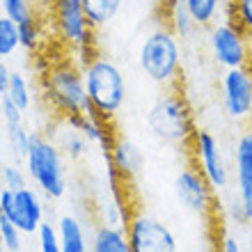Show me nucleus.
Returning a JSON list of instances; mask_svg holds the SVG:
<instances>
[{
  "label": "nucleus",
  "mask_w": 252,
  "mask_h": 252,
  "mask_svg": "<svg viewBox=\"0 0 252 252\" xmlns=\"http://www.w3.org/2000/svg\"><path fill=\"white\" fill-rule=\"evenodd\" d=\"M30 138H32V131H28L26 124H9L5 126V140H7V149L12 154V158L19 160L26 158L28 147H30Z\"/></svg>",
  "instance_id": "obj_23"
},
{
  "label": "nucleus",
  "mask_w": 252,
  "mask_h": 252,
  "mask_svg": "<svg viewBox=\"0 0 252 252\" xmlns=\"http://www.w3.org/2000/svg\"><path fill=\"white\" fill-rule=\"evenodd\" d=\"M0 167H2V154H0Z\"/></svg>",
  "instance_id": "obj_39"
},
{
  "label": "nucleus",
  "mask_w": 252,
  "mask_h": 252,
  "mask_svg": "<svg viewBox=\"0 0 252 252\" xmlns=\"http://www.w3.org/2000/svg\"><path fill=\"white\" fill-rule=\"evenodd\" d=\"M0 252H5V250H2V239H0Z\"/></svg>",
  "instance_id": "obj_38"
},
{
  "label": "nucleus",
  "mask_w": 252,
  "mask_h": 252,
  "mask_svg": "<svg viewBox=\"0 0 252 252\" xmlns=\"http://www.w3.org/2000/svg\"><path fill=\"white\" fill-rule=\"evenodd\" d=\"M179 252H216V248H211V246H204V243H199V246L179 248Z\"/></svg>",
  "instance_id": "obj_36"
},
{
  "label": "nucleus",
  "mask_w": 252,
  "mask_h": 252,
  "mask_svg": "<svg viewBox=\"0 0 252 252\" xmlns=\"http://www.w3.org/2000/svg\"><path fill=\"white\" fill-rule=\"evenodd\" d=\"M37 243H39V252H62L58 229H55L53 222H46V220L37 229Z\"/></svg>",
  "instance_id": "obj_30"
},
{
  "label": "nucleus",
  "mask_w": 252,
  "mask_h": 252,
  "mask_svg": "<svg viewBox=\"0 0 252 252\" xmlns=\"http://www.w3.org/2000/svg\"><path fill=\"white\" fill-rule=\"evenodd\" d=\"M229 21L252 39V0H229Z\"/></svg>",
  "instance_id": "obj_26"
},
{
  "label": "nucleus",
  "mask_w": 252,
  "mask_h": 252,
  "mask_svg": "<svg viewBox=\"0 0 252 252\" xmlns=\"http://www.w3.org/2000/svg\"><path fill=\"white\" fill-rule=\"evenodd\" d=\"M147 128L158 142L174 147L190 145L197 126H195L190 103L179 87H167L152 103L147 113Z\"/></svg>",
  "instance_id": "obj_3"
},
{
  "label": "nucleus",
  "mask_w": 252,
  "mask_h": 252,
  "mask_svg": "<svg viewBox=\"0 0 252 252\" xmlns=\"http://www.w3.org/2000/svg\"><path fill=\"white\" fill-rule=\"evenodd\" d=\"M0 122H2V126L21 124L23 122V110L14 106L7 96H0Z\"/></svg>",
  "instance_id": "obj_32"
},
{
  "label": "nucleus",
  "mask_w": 252,
  "mask_h": 252,
  "mask_svg": "<svg viewBox=\"0 0 252 252\" xmlns=\"http://www.w3.org/2000/svg\"><path fill=\"white\" fill-rule=\"evenodd\" d=\"M181 0H158V12H160V23L165 21V16L172 12L174 7L179 5Z\"/></svg>",
  "instance_id": "obj_35"
},
{
  "label": "nucleus",
  "mask_w": 252,
  "mask_h": 252,
  "mask_svg": "<svg viewBox=\"0 0 252 252\" xmlns=\"http://www.w3.org/2000/svg\"><path fill=\"white\" fill-rule=\"evenodd\" d=\"M21 232L9 218L0 216V239H2V250L5 252H19L21 250Z\"/></svg>",
  "instance_id": "obj_28"
},
{
  "label": "nucleus",
  "mask_w": 252,
  "mask_h": 252,
  "mask_svg": "<svg viewBox=\"0 0 252 252\" xmlns=\"http://www.w3.org/2000/svg\"><path fill=\"white\" fill-rule=\"evenodd\" d=\"M48 16L60 44L71 51L80 66L96 55L94 28L90 26L80 0H48Z\"/></svg>",
  "instance_id": "obj_6"
},
{
  "label": "nucleus",
  "mask_w": 252,
  "mask_h": 252,
  "mask_svg": "<svg viewBox=\"0 0 252 252\" xmlns=\"http://www.w3.org/2000/svg\"><path fill=\"white\" fill-rule=\"evenodd\" d=\"M184 7L199 28H211L222 19H229V0H184Z\"/></svg>",
  "instance_id": "obj_17"
},
{
  "label": "nucleus",
  "mask_w": 252,
  "mask_h": 252,
  "mask_svg": "<svg viewBox=\"0 0 252 252\" xmlns=\"http://www.w3.org/2000/svg\"><path fill=\"white\" fill-rule=\"evenodd\" d=\"M190 147H192L195 167L209 181V186L216 192L227 190L229 181H232V172H229V165H227L225 156H222V147H220L218 138L211 131L197 128L192 133Z\"/></svg>",
  "instance_id": "obj_11"
},
{
  "label": "nucleus",
  "mask_w": 252,
  "mask_h": 252,
  "mask_svg": "<svg viewBox=\"0 0 252 252\" xmlns=\"http://www.w3.org/2000/svg\"><path fill=\"white\" fill-rule=\"evenodd\" d=\"M103 156L117 167V172H120L128 184L138 177L142 165H145L142 149H140L131 138H124V135H115L113 145H110V149H108Z\"/></svg>",
  "instance_id": "obj_14"
},
{
  "label": "nucleus",
  "mask_w": 252,
  "mask_h": 252,
  "mask_svg": "<svg viewBox=\"0 0 252 252\" xmlns=\"http://www.w3.org/2000/svg\"><path fill=\"white\" fill-rule=\"evenodd\" d=\"M220 106L232 122H252V64L225 69L220 76Z\"/></svg>",
  "instance_id": "obj_9"
},
{
  "label": "nucleus",
  "mask_w": 252,
  "mask_h": 252,
  "mask_svg": "<svg viewBox=\"0 0 252 252\" xmlns=\"http://www.w3.org/2000/svg\"><path fill=\"white\" fill-rule=\"evenodd\" d=\"M44 133L58 145V149L62 152V156L66 160L78 163V160L87 158L90 152H92V145L87 142V138L80 133V128L69 117H53L48 122Z\"/></svg>",
  "instance_id": "obj_13"
},
{
  "label": "nucleus",
  "mask_w": 252,
  "mask_h": 252,
  "mask_svg": "<svg viewBox=\"0 0 252 252\" xmlns=\"http://www.w3.org/2000/svg\"><path fill=\"white\" fill-rule=\"evenodd\" d=\"M0 60H2V58H0Z\"/></svg>",
  "instance_id": "obj_40"
},
{
  "label": "nucleus",
  "mask_w": 252,
  "mask_h": 252,
  "mask_svg": "<svg viewBox=\"0 0 252 252\" xmlns=\"http://www.w3.org/2000/svg\"><path fill=\"white\" fill-rule=\"evenodd\" d=\"M90 252H131L128 239H126V227L117 225H101L94 227Z\"/></svg>",
  "instance_id": "obj_18"
},
{
  "label": "nucleus",
  "mask_w": 252,
  "mask_h": 252,
  "mask_svg": "<svg viewBox=\"0 0 252 252\" xmlns=\"http://www.w3.org/2000/svg\"><path fill=\"white\" fill-rule=\"evenodd\" d=\"M69 120L78 126L80 133L85 135L87 142L92 147H99L103 154L110 149V145H113V140H115V131H113V126H110V120L101 117L92 108L80 115H71Z\"/></svg>",
  "instance_id": "obj_15"
},
{
  "label": "nucleus",
  "mask_w": 252,
  "mask_h": 252,
  "mask_svg": "<svg viewBox=\"0 0 252 252\" xmlns=\"http://www.w3.org/2000/svg\"><path fill=\"white\" fill-rule=\"evenodd\" d=\"M62 252H87V232L78 216L64 213L55 222Z\"/></svg>",
  "instance_id": "obj_16"
},
{
  "label": "nucleus",
  "mask_w": 252,
  "mask_h": 252,
  "mask_svg": "<svg viewBox=\"0 0 252 252\" xmlns=\"http://www.w3.org/2000/svg\"><path fill=\"white\" fill-rule=\"evenodd\" d=\"M126 239L131 252H179V239L172 227L158 216L131 209L126 220Z\"/></svg>",
  "instance_id": "obj_7"
},
{
  "label": "nucleus",
  "mask_w": 252,
  "mask_h": 252,
  "mask_svg": "<svg viewBox=\"0 0 252 252\" xmlns=\"http://www.w3.org/2000/svg\"><path fill=\"white\" fill-rule=\"evenodd\" d=\"M9 76H12V69L5 64V60H0V96H5L7 85H9Z\"/></svg>",
  "instance_id": "obj_34"
},
{
  "label": "nucleus",
  "mask_w": 252,
  "mask_h": 252,
  "mask_svg": "<svg viewBox=\"0 0 252 252\" xmlns=\"http://www.w3.org/2000/svg\"><path fill=\"white\" fill-rule=\"evenodd\" d=\"M64 156L58 149L53 140L46 133L32 131L30 147L23 163H26L28 179L32 181L41 195L48 199H62L66 195L69 181H66V163Z\"/></svg>",
  "instance_id": "obj_4"
},
{
  "label": "nucleus",
  "mask_w": 252,
  "mask_h": 252,
  "mask_svg": "<svg viewBox=\"0 0 252 252\" xmlns=\"http://www.w3.org/2000/svg\"><path fill=\"white\" fill-rule=\"evenodd\" d=\"M0 5H2V14L9 16L16 26L28 21L30 16H34V9L30 0H0Z\"/></svg>",
  "instance_id": "obj_27"
},
{
  "label": "nucleus",
  "mask_w": 252,
  "mask_h": 252,
  "mask_svg": "<svg viewBox=\"0 0 252 252\" xmlns=\"http://www.w3.org/2000/svg\"><path fill=\"white\" fill-rule=\"evenodd\" d=\"M0 184H2V188H9V190L26 188L28 186V172L19 165H2L0 167Z\"/></svg>",
  "instance_id": "obj_29"
},
{
  "label": "nucleus",
  "mask_w": 252,
  "mask_h": 252,
  "mask_svg": "<svg viewBox=\"0 0 252 252\" xmlns=\"http://www.w3.org/2000/svg\"><path fill=\"white\" fill-rule=\"evenodd\" d=\"M206 46L211 60L222 69L252 64V39L241 30L234 21L222 19L206 28Z\"/></svg>",
  "instance_id": "obj_8"
},
{
  "label": "nucleus",
  "mask_w": 252,
  "mask_h": 252,
  "mask_svg": "<svg viewBox=\"0 0 252 252\" xmlns=\"http://www.w3.org/2000/svg\"><path fill=\"white\" fill-rule=\"evenodd\" d=\"M0 216L9 218L23 234H37L44 222L46 209L37 188L26 186L19 190L0 188Z\"/></svg>",
  "instance_id": "obj_12"
},
{
  "label": "nucleus",
  "mask_w": 252,
  "mask_h": 252,
  "mask_svg": "<svg viewBox=\"0 0 252 252\" xmlns=\"http://www.w3.org/2000/svg\"><path fill=\"white\" fill-rule=\"evenodd\" d=\"M19 39L21 48H26V51H37L41 46L44 30H41V21L37 14L30 16L28 21H23V23H19Z\"/></svg>",
  "instance_id": "obj_25"
},
{
  "label": "nucleus",
  "mask_w": 252,
  "mask_h": 252,
  "mask_svg": "<svg viewBox=\"0 0 252 252\" xmlns=\"http://www.w3.org/2000/svg\"><path fill=\"white\" fill-rule=\"evenodd\" d=\"M216 252H246V248L239 241V236H234L232 232H222L218 239V246H216Z\"/></svg>",
  "instance_id": "obj_33"
},
{
  "label": "nucleus",
  "mask_w": 252,
  "mask_h": 252,
  "mask_svg": "<svg viewBox=\"0 0 252 252\" xmlns=\"http://www.w3.org/2000/svg\"><path fill=\"white\" fill-rule=\"evenodd\" d=\"M234 170L236 177H252V126L234 142Z\"/></svg>",
  "instance_id": "obj_22"
},
{
  "label": "nucleus",
  "mask_w": 252,
  "mask_h": 252,
  "mask_svg": "<svg viewBox=\"0 0 252 252\" xmlns=\"http://www.w3.org/2000/svg\"><path fill=\"white\" fill-rule=\"evenodd\" d=\"M5 96L9 101H12L16 108H21L23 113H26L28 108L32 106V85H30V80L26 78V73L21 71H12V76H9V85H7V92Z\"/></svg>",
  "instance_id": "obj_21"
},
{
  "label": "nucleus",
  "mask_w": 252,
  "mask_h": 252,
  "mask_svg": "<svg viewBox=\"0 0 252 252\" xmlns=\"http://www.w3.org/2000/svg\"><path fill=\"white\" fill-rule=\"evenodd\" d=\"M138 64L147 78L160 87H179L184 51L179 37L167 28V23H158L145 34L138 48Z\"/></svg>",
  "instance_id": "obj_2"
},
{
  "label": "nucleus",
  "mask_w": 252,
  "mask_h": 252,
  "mask_svg": "<svg viewBox=\"0 0 252 252\" xmlns=\"http://www.w3.org/2000/svg\"><path fill=\"white\" fill-rule=\"evenodd\" d=\"M19 48H21L19 26H16L9 16L0 14V58L5 60V58L16 53Z\"/></svg>",
  "instance_id": "obj_24"
},
{
  "label": "nucleus",
  "mask_w": 252,
  "mask_h": 252,
  "mask_svg": "<svg viewBox=\"0 0 252 252\" xmlns=\"http://www.w3.org/2000/svg\"><path fill=\"white\" fill-rule=\"evenodd\" d=\"M236 199L246 213L248 222L252 220V177H236Z\"/></svg>",
  "instance_id": "obj_31"
},
{
  "label": "nucleus",
  "mask_w": 252,
  "mask_h": 252,
  "mask_svg": "<svg viewBox=\"0 0 252 252\" xmlns=\"http://www.w3.org/2000/svg\"><path fill=\"white\" fill-rule=\"evenodd\" d=\"M41 94L53 117H71L90 110V99L85 92L83 66L69 58L55 60L41 71Z\"/></svg>",
  "instance_id": "obj_1"
},
{
  "label": "nucleus",
  "mask_w": 252,
  "mask_h": 252,
  "mask_svg": "<svg viewBox=\"0 0 252 252\" xmlns=\"http://www.w3.org/2000/svg\"><path fill=\"white\" fill-rule=\"evenodd\" d=\"M83 80L92 110L113 120L124 108L126 101V80L124 73L110 58L96 53L90 62L83 64Z\"/></svg>",
  "instance_id": "obj_5"
},
{
  "label": "nucleus",
  "mask_w": 252,
  "mask_h": 252,
  "mask_svg": "<svg viewBox=\"0 0 252 252\" xmlns=\"http://www.w3.org/2000/svg\"><path fill=\"white\" fill-rule=\"evenodd\" d=\"M246 252H252V220L246 225Z\"/></svg>",
  "instance_id": "obj_37"
},
{
  "label": "nucleus",
  "mask_w": 252,
  "mask_h": 252,
  "mask_svg": "<svg viewBox=\"0 0 252 252\" xmlns=\"http://www.w3.org/2000/svg\"><path fill=\"white\" fill-rule=\"evenodd\" d=\"M163 23H167V28L172 30L177 37H179L181 41L190 39V37H195V34L199 32V26L192 21V16L188 14V9L184 7V0H181L179 5L174 7L172 12L165 16V21Z\"/></svg>",
  "instance_id": "obj_20"
},
{
  "label": "nucleus",
  "mask_w": 252,
  "mask_h": 252,
  "mask_svg": "<svg viewBox=\"0 0 252 252\" xmlns=\"http://www.w3.org/2000/svg\"><path fill=\"white\" fill-rule=\"evenodd\" d=\"M80 2H83V12H85L90 26L99 30V28H106L120 14L124 0H80Z\"/></svg>",
  "instance_id": "obj_19"
},
{
  "label": "nucleus",
  "mask_w": 252,
  "mask_h": 252,
  "mask_svg": "<svg viewBox=\"0 0 252 252\" xmlns=\"http://www.w3.org/2000/svg\"><path fill=\"white\" fill-rule=\"evenodd\" d=\"M172 192L177 204L192 216L209 218L216 213V190L209 186V181L195 165H186L177 172L172 181Z\"/></svg>",
  "instance_id": "obj_10"
}]
</instances>
